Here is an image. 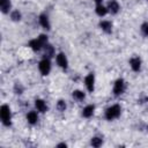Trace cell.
Instances as JSON below:
<instances>
[{
  "mask_svg": "<svg viewBox=\"0 0 148 148\" xmlns=\"http://www.w3.org/2000/svg\"><path fill=\"white\" fill-rule=\"evenodd\" d=\"M98 28L106 35L112 34L113 31V23L110 20H101L98 22Z\"/></svg>",
  "mask_w": 148,
  "mask_h": 148,
  "instance_id": "obj_11",
  "label": "cell"
},
{
  "mask_svg": "<svg viewBox=\"0 0 148 148\" xmlns=\"http://www.w3.org/2000/svg\"><path fill=\"white\" fill-rule=\"evenodd\" d=\"M83 84H84V88L88 92H94L95 91V86H96V77H95V74L92 72L88 73L84 79H83Z\"/></svg>",
  "mask_w": 148,
  "mask_h": 148,
  "instance_id": "obj_7",
  "label": "cell"
},
{
  "mask_svg": "<svg viewBox=\"0 0 148 148\" xmlns=\"http://www.w3.org/2000/svg\"><path fill=\"white\" fill-rule=\"evenodd\" d=\"M128 65H130V68H131L134 73H139V72L141 71V68H142V59H141L139 56L134 54V56H132V57L130 58Z\"/></svg>",
  "mask_w": 148,
  "mask_h": 148,
  "instance_id": "obj_8",
  "label": "cell"
},
{
  "mask_svg": "<svg viewBox=\"0 0 148 148\" xmlns=\"http://www.w3.org/2000/svg\"><path fill=\"white\" fill-rule=\"evenodd\" d=\"M0 10L2 14H9L12 9V0H0Z\"/></svg>",
  "mask_w": 148,
  "mask_h": 148,
  "instance_id": "obj_17",
  "label": "cell"
},
{
  "mask_svg": "<svg viewBox=\"0 0 148 148\" xmlns=\"http://www.w3.org/2000/svg\"><path fill=\"white\" fill-rule=\"evenodd\" d=\"M104 143V140L102 136H98V135H94L91 136L90 139V146L94 147V148H99L101 146H103Z\"/></svg>",
  "mask_w": 148,
  "mask_h": 148,
  "instance_id": "obj_19",
  "label": "cell"
},
{
  "mask_svg": "<svg viewBox=\"0 0 148 148\" xmlns=\"http://www.w3.org/2000/svg\"><path fill=\"white\" fill-rule=\"evenodd\" d=\"M120 116H121L120 104H112L104 110V118L108 121H113V120L118 119Z\"/></svg>",
  "mask_w": 148,
  "mask_h": 148,
  "instance_id": "obj_3",
  "label": "cell"
},
{
  "mask_svg": "<svg viewBox=\"0 0 148 148\" xmlns=\"http://www.w3.org/2000/svg\"><path fill=\"white\" fill-rule=\"evenodd\" d=\"M38 71L43 76H47L52 71V61L50 58L43 57L38 61Z\"/></svg>",
  "mask_w": 148,
  "mask_h": 148,
  "instance_id": "obj_5",
  "label": "cell"
},
{
  "mask_svg": "<svg viewBox=\"0 0 148 148\" xmlns=\"http://www.w3.org/2000/svg\"><path fill=\"white\" fill-rule=\"evenodd\" d=\"M25 120L31 126L36 125L38 123V120H39V112L37 110H29L25 113Z\"/></svg>",
  "mask_w": 148,
  "mask_h": 148,
  "instance_id": "obj_10",
  "label": "cell"
},
{
  "mask_svg": "<svg viewBox=\"0 0 148 148\" xmlns=\"http://www.w3.org/2000/svg\"><path fill=\"white\" fill-rule=\"evenodd\" d=\"M54 59H56V65H57L60 69H62L64 72L68 69V67H69V61H68V58H67V56H66L65 52H58V53L56 54Z\"/></svg>",
  "mask_w": 148,
  "mask_h": 148,
  "instance_id": "obj_6",
  "label": "cell"
},
{
  "mask_svg": "<svg viewBox=\"0 0 148 148\" xmlns=\"http://www.w3.org/2000/svg\"><path fill=\"white\" fill-rule=\"evenodd\" d=\"M0 120L5 127H10L13 123V112L8 104L3 103L0 106Z\"/></svg>",
  "mask_w": 148,
  "mask_h": 148,
  "instance_id": "obj_2",
  "label": "cell"
},
{
  "mask_svg": "<svg viewBox=\"0 0 148 148\" xmlns=\"http://www.w3.org/2000/svg\"><path fill=\"white\" fill-rule=\"evenodd\" d=\"M86 91H83V90H81V89H74L73 91H72V98L75 101V102H77V103H81V102H83L84 99H86Z\"/></svg>",
  "mask_w": 148,
  "mask_h": 148,
  "instance_id": "obj_15",
  "label": "cell"
},
{
  "mask_svg": "<svg viewBox=\"0 0 148 148\" xmlns=\"http://www.w3.org/2000/svg\"><path fill=\"white\" fill-rule=\"evenodd\" d=\"M94 1V3L95 5H101V3H103L104 2V0H92Z\"/></svg>",
  "mask_w": 148,
  "mask_h": 148,
  "instance_id": "obj_25",
  "label": "cell"
},
{
  "mask_svg": "<svg viewBox=\"0 0 148 148\" xmlns=\"http://www.w3.org/2000/svg\"><path fill=\"white\" fill-rule=\"evenodd\" d=\"M126 89H127V82L123 77H118L112 84V95L114 97H119L125 94Z\"/></svg>",
  "mask_w": 148,
  "mask_h": 148,
  "instance_id": "obj_4",
  "label": "cell"
},
{
  "mask_svg": "<svg viewBox=\"0 0 148 148\" xmlns=\"http://www.w3.org/2000/svg\"><path fill=\"white\" fill-rule=\"evenodd\" d=\"M13 92L15 95H22L24 92V86L21 83V82H15L14 86H13Z\"/></svg>",
  "mask_w": 148,
  "mask_h": 148,
  "instance_id": "obj_22",
  "label": "cell"
},
{
  "mask_svg": "<svg viewBox=\"0 0 148 148\" xmlns=\"http://www.w3.org/2000/svg\"><path fill=\"white\" fill-rule=\"evenodd\" d=\"M140 34L143 37L148 38V21H145L140 24Z\"/></svg>",
  "mask_w": 148,
  "mask_h": 148,
  "instance_id": "obj_23",
  "label": "cell"
},
{
  "mask_svg": "<svg viewBox=\"0 0 148 148\" xmlns=\"http://www.w3.org/2000/svg\"><path fill=\"white\" fill-rule=\"evenodd\" d=\"M8 15H9L10 21H13V22H20L22 20V13L18 9H13Z\"/></svg>",
  "mask_w": 148,
  "mask_h": 148,
  "instance_id": "obj_20",
  "label": "cell"
},
{
  "mask_svg": "<svg viewBox=\"0 0 148 148\" xmlns=\"http://www.w3.org/2000/svg\"><path fill=\"white\" fill-rule=\"evenodd\" d=\"M57 147H65V148H66V147H67V143H66V142H60V143L57 145Z\"/></svg>",
  "mask_w": 148,
  "mask_h": 148,
  "instance_id": "obj_24",
  "label": "cell"
},
{
  "mask_svg": "<svg viewBox=\"0 0 148 148\" xmlns=\"http://www.w3.org/2000/svg\"><path fill=\"white\" fill-rule=\"evenodd\" d=\"M56 109L59 112H65L67 110V102L65 99H62V98L58 99L57 103H56Z\"/></svg>",
  "mask_w": 148,
  "mask_h": 148,
  "instance_id": "obj_21",
  "label": "cell"
},
{
  "mask_svg": "<svg viewBox=\"0 0 148 148\" xmlns=\"http://www.w3.org/2000/svg\"><path fill=\"white\" fill-rule=\"evenodd\" d=\"M95 110L96 106L94 104H87L86 106H83V109L81 110V116L86 119H90L91 117H94L95 114Z\"/></svg>",
  "mask_w": 148,
  "mask_h": 148,
  "instance_id": "obj_14",
  "label": "cell"
},
{
  "mask_svg": "<svg viewBox=\"0 0 148 148\" xmlns=\"http://www.w3.org/2000/svg\"><path fill=\"white\" fill-rule=\"evenodd\" d=\"M43 51H44V57H46V58H50V59H52V58H54L56 57V49H54V46L52 45V44H50V43H47L44 47H43Z\"/></svg>",
  "mask_w": 148,
  "mask_h": 148,
  "instance_id": "obj_18",
  "label": "cell"
},
{
  "mask_svg": "<svg viewBox=\"0 0 148 148\" xmlns=\"http://www.w3.org/2000/svg\"><path fill=\"white\" fill-rule=\"evenodd\" d=\"M146 1H147V2H148V0H146Z\"/></svg>",
  "mask_w": 148,
  "mask_h": 148,
  "instance_id": "obj_26",
  "label": "cell"
},
{
  "mask_svg": "<svg viewBox=\"0 0 148 148\" xmlns=\"http://www.w3.org/2000/svg\"><path fill=\"white\" fill-rule=\"evenodd\" d=\"M106 7H108V10H109V14H111V15H117L120 12V8H121L118 0H109L108 3H106Z\"/></svg>",
  "mask_w": 148,
  "mask_h": 148,
  "instance_id": "obj_13",
  "label": "cell"
},
{
  "mask_svg": "<svg viewBox=\"0 0 148 148\" xmlns=\"http://www.w3.org/2000/svg\"><path fill=\"white\" fill-rule=\"evenodd\" d=\"M95 14L98 16V17H104L109 14V10H108V7L104 3H101V5H95Z\"/></svg>",
  "mask_w": 148,
  "mask_h": 148,
  "instance_id": "obj_16",
  "label": "cell"
},
{
  "mask_svg": "<svg viewBox=\"0 0 148 148\" xmlns=\"http://www.w3.org/2000/svg\"><path fill=\"white\" fill-rule=\"evenodd\" d=\"M38 24L45 30V31H50L51 30V21H50V17L47 14L45 13H42L38 15Z\"/></svg>",
  "mask_w": 148,
  "mask_h": 148,
  "instance_id": "obj_9",
  "label": "cell"
},
{
  "mask_svg": "<svg viewBox=\"0 0 148 148\" xmlns=\"http://www.w3.org/2000/svg\"><path fill=\"white\" fill-rule=\"evenodd\" d=\"M49 43V37L46 34H39L36 38H32L28 42V47L34 52H39Z\"/></svg>",
  "mask_w": 148,
  "mask_h": 148,
  "instance_id": "obj_1",
  "label": "cell"
},
{
  "mask_svg": "<svg viewBox=\"0 0 148 148\" xmlns=\"http://www.w3.org/2000/svg\"><path fill=\"white\" fill-rule=\"evenodd\" d=\"M34 106H35V110H37L39 113H46L49 111V105L46 101L43 98H36L34 102Z\"/></svg>",
  "mask_w": 148,
  "mask_h": 148,
  "instance_id": "obj_12",
  "label": "cell"
}]
</instances>
